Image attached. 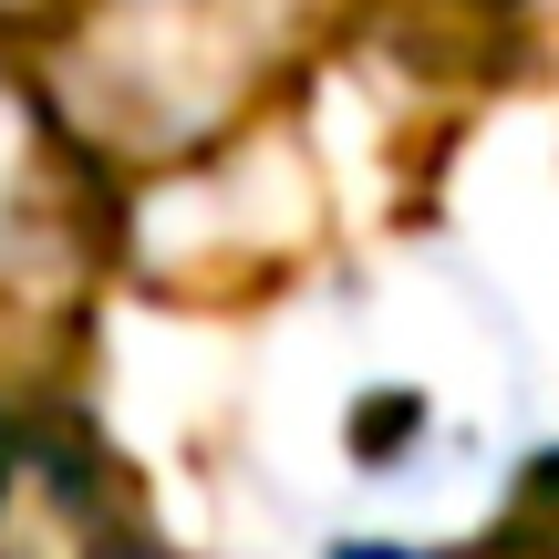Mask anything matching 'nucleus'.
<instances>
[{"label": "nucleus", "instance_id": "f257e3e1", "mask_svg": "<svg viewBox=\"0 0 559 559\" xmlns=\"http://www.w3.org/2000/svg\"><path fill=\"white\" fill-rule=\"evenodd\" d=\"M321 0H83L52 41V135L104 166H198L311 62Z\"/></svg>", "mask_w": 559, "mask_h": 559}, {"label": "nucleus", "instance_id": "f03ea898", "mask_svg": "<svg viewBox=\"0 0 559 559\" xmlns=\"http://www.w3.org/2000/svg\"><path fill=\"white\" fill-rule=\"evenodd\" d=\"M0 559H135V508L73 436L0 456Z\"/></svg>", "mask_w": 559, "mask_h": 559}, {"label": "nucleus", "instance_id": "7ed1b4c3", "mask_svg": "<svg viewBox=\"0 0 559 559\" xmlns=\"http://www.w3.org/2000/svg\"><path fill=\"white\" fill-rule=\"evenodd\" d=\"M487 559H559V477L528 487V508L498 528V549H487Z\"/></svg>", "mask_w": 559, "mask_h": 559}]
</instances>
